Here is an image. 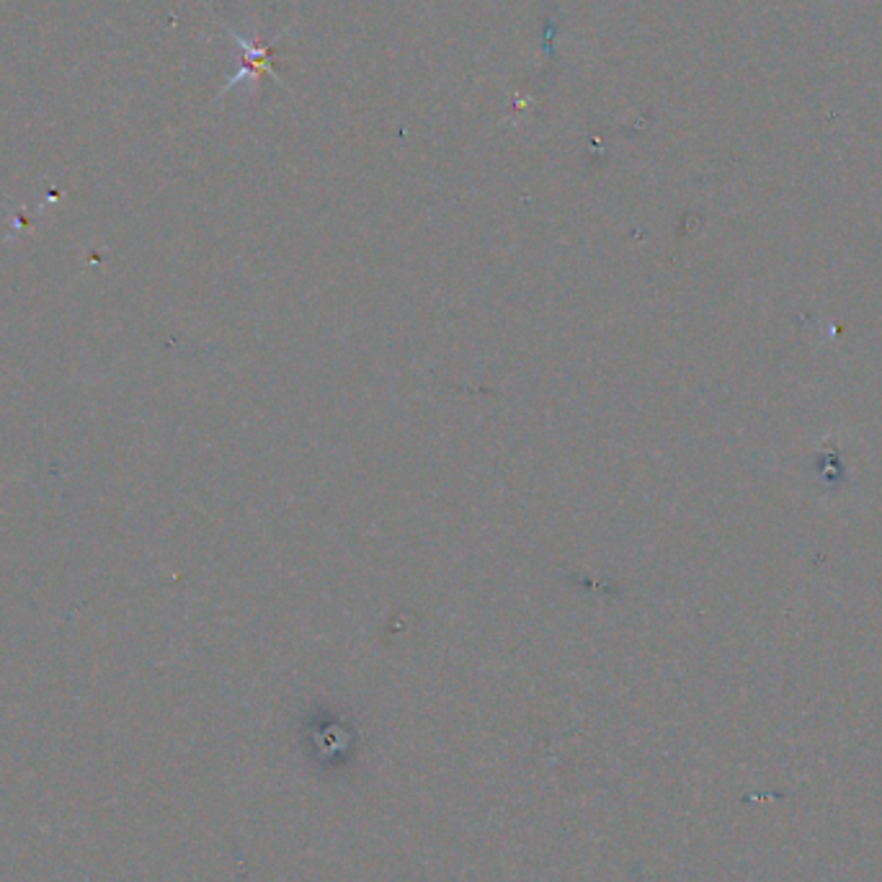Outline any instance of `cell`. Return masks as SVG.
Segmentation results:
<instances>
[{"instance_id":"cell-1","label":"cell","mask_w":882,"mask_h":882,"mask_svg":"<svg viewBox=\"0 0 882 882\" xmlns=\"http://www.w3.org/2000/svg\"><path fill=\"white\" fill-rule=\"evenodd\" d=\"M225 32H227V37L233 39V45L240 47L243 65H240V71L235 75H231V80H227L225 86H222V90L218 94V101L225 94H231L233 88L243 86V83H251V86L256 88V86H259V75L261 73H266L269 78H274L276 83H282V86H284L279 71H276L274 62H271V54H274V45H263L259 37H256V39L246 37V34L235 32L233 26H225Z\"/></svg>"}]
</instances>
